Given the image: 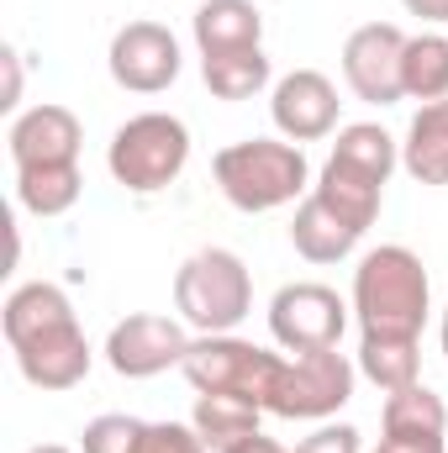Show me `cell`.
Returning a JSON list of instances; mask_svg holds the SVG:
<instances>
[{
  "instance_id": "cell-1",
  "label": "cell",
  "mask_w": 448,
  "mask_h": 453,
  "mask_svg": "<svg viewBox=\"0 0 448 453\" xmlns=\"http://www.w3.org/2000/svg\"><path fill=\"white\" fill-rule=\"evenodd\" d=\"M0 327L32 390H74L96 364V348L74 317V301L48 280L16 285L0 306Z\"/></svg>"
},
{
  "instance_id": "cell-2",
  "label": "cell",
  "mask_w": 448,
  "mask_h": 453,
  "mask_svg": "<svg viewBox=\"0 0 448 453\" xmlns=\"http://www.w3.org/2000/svg\"><path fill=\"white\" fill-rule=\"evenodd\" d=\"M348 306L364 338H422L433 311V280L406 242H380L359 258Z\"/></svg>"
},
{
  "instance_id": "cell-3",
  "label": "cell",
  "mask_w": 448,
  "mask_h": 453,
  "mask_svg": "<svg viewBox=\"0 0 448 453\" xmlns=\"http://www.w3.org/2000/svg\"><path fill=\"white\" fill-rule=\"evenodd\" d=\"M212 174H217L227 206H237L243 217H264V211H280L312 196V164L301 142H285V137L227 142L212 158Z\"/></svg>"
},
{
  "instance_id": "cell-4",
  "label": "cell",
  "mask_w": 448,
  "mask_h": 453,
  "mask_svg": "<svg viewBox=\"0 0 448 453\" xmlns=\"http://www.w3.org/2000/svg\"><path fill=\"white\" fill-rule=\"evenodd\" d=\"M190 164V127L169 111H137L112 132L106 169L121 190L132 196H158L169 190Z\"/></svg>"
},
{
  "instance_id": "cell-5",
  "label": "cell",
  "mask_w": 448,
  "mask_h": 453,
  "mask_svg": "<svg viewBox=\"0 0 448 453\" xmlns=\"http://www.w3.org/2000/svg\"><path fill=\"white\" fill-rule=\"evenodd\" d=\"M174 311L196 333H237L253 311V274L232 248H201L174 274Z\"/></svg>"
},
{
  "instance_id": "cell-6",
  "label": "cell",
  "mask_w": 448,
  "mask_h": 453,
  "mask_svg": "<svg viewBox=\"0 0 448 453\" xmlns=\"http://www.w3.org/2000/svg\"><path fill=\"white\" fill-rule=\"evenodd\" d=\"M353 380H359V364L337 348L280 358L274 380H269V395H264V411L285 417V422H333L353 401Z\"/></svg>"
},
{
  "instance_id": "cell-7",
  "label": "cell",
  "mask_w": 448,
  "mask_h": 453,
  "mask_svg": "<svg viewBox=\"0 0 448 453\" xmlns=\"http://www.w3.org/2000/svg\"><path fill=\"white\" fill-rule=\"evenodd\" d=\"M274 364H280V353H269L259 342H243L232 333H201V338H190L180 374L190 380L196 395H248L264 406Z\"/></svg>"
},
{
  "instance_id": "cell-8",
  "label": "cell",
  "mask_w": 448,
  "mask_h": 453,
  "mask_svg": "<svg viewBox=\"0 0 448 453\" xmlns=\"http://www.w3.org/2000/svg\"><path fill=\"white\" fill-rule=\"evenodd\" d=\"M348 301L322 280H296L280 285L269 301V333L285 353H317V348H337L348 333Z\"/></svg>"
},
{
  "instance_id": "cell-9",
  "label": "cell",
  "mask_w": 448,
  "mask_h": 453,
  "mask_svg": "<svg viewBox=\"0 0 448 453\" xmlns=\"http://www.w3.org/2000/svg\"><path fill=\"white\" fill-rule=\"evenodd\" d=\"M106 364L121 380H153L164 369H180L190 353V327L180 317H158V311H132L106 333Z\"/></svg>"
},
{
  "instance_id": "cell-10",
  "label": "cell",
  "mask_w": 448,
  "mask_h": 453,
  "mask_svg": "<svg viewBox=\"0 0 448 453\" xmlns=\"http://www.w3.org/2000/svg\"><path fill=\"white\" fill-rule=\"evenodd\" d=\"M106 69H112L116 85L132 90V96H164L180 80L185 53H180V37L164 21H127L112 37Z\"/></svg>"
},
{
  "instance_id": "cell-11",
  "label": "cell",
  "mask_w": 448,
  "mask_h": 453,
  "mask_svg": "<svg viewBox=\"0 0 448 453\" xmlns=\"http://www.w3.org/2000/svg\"><path fill=\"white\" fill-rule=\"evenodd\" d=\"M401 58H406V32L390 21H364L343 42V80L364 106H396L406 101Z\"/></svg>"
},
{
  "instance_id": "cell-12",
  "label": "cell",
  "mask_w": 448,
  "mask_h": 453,
  "mask_svg": "<svg viewBox=\"0 0 448 453\" xmlns=\"http://www.w3.org/2000/svg\"><path fill=\"white\" fill-rule=\"evenodd\" d=\"M337 85L322 69H290L269 90V116L285 142H322L337 132Z\"/></svg>"
},
{
  "instance_id": "cell-13",
  "label": "cell",
  "mask_w": 448,
  "mask_h": 453,
  "mask_svg": "<svg viewBox=\"0 0 448 453\" xmlns=\"http://www.w3.org/2000/svg\"><path fill=\"white\" fill-rule=\"evenodd\" d=\"M80 142H85V127L69 106H32L11 121L5 132V148H11V164L16 169H37V164H80Z\"/></svg>"
},
{
  "instance_id": "cell-14",
  "label": "cell",
  "mask_w": 448,
  "mask_h": 453,
  "mask_svg": "<svg viewBox=\"0 0 448 453\" xmlns=\"http://www.w3.org/2000/svg\"><path fill=\"white\" fill-rule=\"evenodd\" d=\"M190 37H196V53L201 58L264 48V11L253 0H206L190 16Z\"/></svg>"
},
{
  "instance_id": "cell-15",
  "label": "cell",
  "mask_w": 448,
  "mask_h": 453,
  "mask_svg": "<svg viewBox=\"0 0 448 453\" xmlns=\"http://www.w3.org/2000/svg\"><path fill=\"white\" fill-rule=\"evenodd\" d=\"M312 196H322L337 217H348L359 232H369L375 217H380V201H385V180L369 174V169H359V164H348V158H337V153H328Z\"/></svg>"
},
{
  "instance_id": "cell-16",
  "label": "cell",
  "mask_w": 448,
  "mask_h": 453,
  "mask_svg": "<svg viewBox=\"0 0 448 453\" xmlns=\"http://www.w3.org/2000/svg\"><path fill=\"white\" fill-rule=\"evenodd\" d=\"M359 237L364 232L348 217H337L322 196H306L296 206V217H290V242H296V253L306 264H337V258H348L359 248Z\"/></svg>"
},
{
  "instance_id": "cell-17",
  "label": "cell",
  "mask_w": 448,
  "mask_h": 453,
  "mask_svg": "<svg viewBox=\"0 0 448 453\" xmlns=\"http://www.w3.org/2000/svg\"><path fill=\"white\" fill-rule=\"evenodd\" d=\"M401 169L417 185H448V101H433L412 116L401 137Z\"/></svg>"
},
{
  "instance_id": "cell-18",
  "label": "cell",
  "mask_w": 448,
  "mask_h": 453,
  "mask_svg": "<svg viewBox=\"0 0 448 453\" xmlns=\"http://www.w3.org/2000/svg\"><path fill=\"white\" fill-rule=\"evenodd\" d=\"M259 422H264V406L248 395H196V411H190V427L212 453H227L232 443L253 438Z\"/></svg>"
},
{
  "instance_id": "cell-19",
  "label": "cell",
  "mask_w": 448,
  "mask_h": 453,
  "mask_svg": "<svg viewBox=\"0 0 448 453\" xmlns=\"http://www.w3.org/2000/svg\"><path fill=\"white\" fill-rule=\"evenodd\" d=\"M85 196V174L80 164H37V169H16V206L32 217H64L74 211V201Z\"/></svg>"
},
{
  "instance_id": "cell-20",
  "label": "cell",
  "mask_w": 448,
  "mask_h": 453,
  "mask_svg": "<svg viewBox=\"0 0 448 453\" xmlns=\"http://www.w3.org/2000/svg\"><path fill=\"white\" fill-rule=\"evenodd\" d=\"M353 364L385 395L406 390V385L422 380V338H359V358Z\"/></svg>"
},
{
  "instance_id": "cell-21",
  "label": "cell",
  "mask_w": 448,
  "mask_h": 453,
  "mask_svg": "<svg viewBox=\"0 0 448 453\" xmlns=\"http://www.w3.org/2000/svg\"><path fill=\"white\" fill-rule=\"evenodd\" d=\"M401 90L406 101H448V37L444 32H417L406 37V58H401Z\"/></svg>"
},
{
  "instance_id": "cell-22",
  "label": "cell",
  "mask_w": 448,
  "mask_h": 453,
  "mask_svg": "<svg viewBox=\"0 0 448 453\" xmlns=\"http://www.w3.org/2000/svg\"><path fill=\"white\" fill-rule=\"evenodd\" d=\"M201 80L217 101H253L274 80V69H269L264 48H243V53H222V58H201Z\"/></svg>"
},
{
  "instance_id": "cell-23",
  "label": "cell",
  "mask_w": 448,
  "mask_h": 453,
  "mask_svg": "<svg viewBox=\"0 0 448 453\" xmlns=\"http://www.w3.org/2000/svg\"><path fill=\"white\" fill-rule=\"evenodd\" d=\"M380 433H448V406L438 390H428L422 380L406 390H390L380 406Z\"/></svg>"
},
{
  "instance_id": "cell-24",
  "label": "cell",
  "mask_w": 448,
  "mask_h": 453,
  "mask_svg": "<svg viewBox=\"0 0 448 453\" xmlns=\"http://www.w3.org/2000/svg\"><path fill=\"white\" fill-rule=\"evenodd\" d=\"M333 153H337V158H348V164H359V169H369V174H380L385 185H390V174H396V164H401V142H396L380 121L337 127Z\"/></svg>"
},
{
  "instance_id": "cell-25",
  "label": "cell",
  "mask_w": 448,
  "mask_h": 453,
  "mask_svg": "<svg viewBox=\"0 0 448 453\" xmlns=\"http://www.w3.org/2000/svg\"><path fill=\"white\" fill-rule=\"evenodd\" d=\"M143 427H148V422H137V417H127V411H106V417L85 422L80 453H132L137 438H143Z\"/></svg>"
},
{
  "instance_id": "cell-26",
  "label": "cell",
  "mask_w": 448,
  "mask_h": 453,
  "mask_svg": "<svg viewBox=\"0 0 448 453\" xmlns=\"http://www.w3.org/2000/svg\"><path fill=\"white\" fill-rule=\"evenodd\" d=\"M132 453H212L190 422H148Z\"/></svg>"
},
{
  "instance_id": "cell-27",
  "label": "cell",
  "mask_w": 448,
  "mask_h": 453,
  "mask_svg": "<svg viewBox=\"0 0 448 453\" xmlns=\"http://www.w3.org/2000/svg\"><path fill=\"white\" fill-rule=\"evenodd\" d=\"M290 453H364V438H359V427H348V422H322L312 438H301Z\"/></svg>"
},
{
  "instance_id": "cell-28",
  "label": "cell",
  "mask_w": 448,
  "mask_h": 453,
  "mask_svg": "<svg viewBox=\"0 0 448 453\" xmlns=\"http://www.w3.org/2000/svg\"><path fill=\"white\" fill-rule=\"evenodd\" d=\"M375 453H448L444 433H380Z\"/></svg>"
},
{
  "instance_id": "cell-29",
  "label": "cell",
  "mask_w": 448,
  "mask_h": 453,
  "mask_svg": "<svg viewBox=\"0 0 448 453\" xmlns=\"http://www.w3.org/2000/svg\"><path fill=\"white\" fill-rule=\"evenodd\" d=\"M0 64H5V101H0V111H16V101H21V53L0 48Z\"/></svg>"
},
{
  "instance_id": "cell-30",
  "label": "cell",
  "mask_w": 448,
  "mask_h": 453,
  "mask_svg": "<svg viewBox=\"0 0 448 453\" xmlns=\"http://www.w3.org/2000/svg\"><path fill=\"white\" fill-rule=\"evenodd\" d=\"M401 5H406V16H417L428 27H448V0H401Z\"/></svg>"
},
{
  "instance_id": "cell-31",
  "label": "cell",
  "mask_w": 448,
  "mask_h": 453,
  "mask_svg": "<svg viewBox=\"0 0 448 453\" xmlns=\"http://www.w3.org/2000/svg\"><path fill=\"white\" fill-rule=\"evenodd\" d=\"M227 453H290V449H285V443H274V438H264V433H253V438L232 443Z\"/></svg>"
},
{
  "instance_id": "cell-32",
  "label": "cell",
  "mask_w": 448,
  "mask_h": 453,
  "mask_svg": "<svg viewBox=\"0 0 448 453\" xmlns=\"http://www.w3.org/2000/svg\"><path fill=\"white\" fill-rule=\"evenodd\" d=\"M27 453H74V449H64V443H37V449H27Z\"/></svg>"
},
{
  "instance_id": "cell-33",
  "label": "cell",
  "mask_w": 448,
  "mask_h": 453,
  "mask_svg": "<svg viewBox=\"0 0 448 453\" xmlns=\"http://www.w3.org/2000/svg\"><path fill=\"white\" fill-rule=\"evenodd\" d=\"M438 342H444V358H448V306H444V322H438Z\"/></svg>"
}]
</instances>
